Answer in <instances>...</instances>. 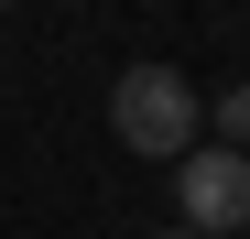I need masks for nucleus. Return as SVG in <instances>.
<instances>
[{
  "label": "nucleus",
  "mask_w": 250,
  "mask_h": 239,
  "mask_svg": "<svg viewBox=\"0 0 250 239\" xmlns=\"http://www.w3.org/2000/svg\"><path fill=\"white\" fill-rule=\"evenodd\" d=\"M207 131H218V141H229V152H250V76H239V87H229V98H218V109H207Z\"/></svg>",
  "instance_id": "nucleus-3"
},
{
  "label": "nucleus",
  "mask_w": 250,
  "mask_h": 239,
  "mask_svg": "<svg viewBox=\"0 0 250 239\" xmlns=\"http://www.w3.org/2000/svg\"><path fill=\"white\" fill-rule=\"evenodd\" d=\"M152 239H185V228H152Z\"/></svg>",
  "instance_id": "nucleus-4"
},
{
  "label": "nucleus",
  "mask_w": 250,
  "mask_h": 239,
  "mask_svg": "<svg viewBox=\"0 0 250 239\" xmlns=\"http://www.w3.org/2000/svg\"><path fill=\"white\" fill-rule=\"evenodd\" d=\"M109 131L142 152V163H185V152L207 141V98L185 87L174 65H120L109 87Z\"/></svg>",
  "instance_id": "nucleus-1"
},
{
  "label": "nucleus",
  "mask_w": 250,
  "mask_h": 239,
  "mask_svg": "<svg viewBox=\"0 0 250 239\" xmlns=\"http://www.w3.org/2000/svg\"><path fill=\"white\" fill-rule=\"evenodd\" d=\"M174 207H185V239H229V228H250V152L196 141L185 163H174Z\"/></svg>",
  "instance_id": "nucleus-2"
},
{
  "label": "nucleus",
  "mask_w": 250,
  "mask_h": 239,
  "mask_svg": "<svg viewBox=\"0 0 250 239\" xmlns=\"http://www.w3.org/2000/svg\"><path fill=\"white\" fill-rule=\"evenodd\" d=\"M0 11H11V0H0Z\"/></svg>",
  "instance_id": "nucleus-5"
}]
</instances>
